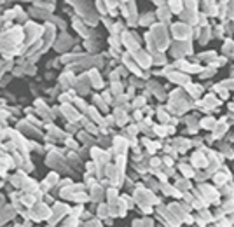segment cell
Masks as SVG:
<instances>
[{
	"label": "cell",
	"mask_w": 234,
	"mask_h": 227,
	"mask_svg": "<svg viewBox=\"0 0 234 227\" xmlns=\"http://www.w3.org/2000/svg\"><path fill=\"white\" fill-rule=\"evenodd\" d=\"M210 37H212V35H210V28H206V32H203V33H201V38H199V42L204 46V44L210 40Z\"/></svg>",
	"instance_id": "5"
},
{
	"label": "cell",
	"mask_w": 234,
	"mask_h": 227,
	"mask_svg": "<svg viewBox=\"0 0 234 227\" xmlns=\"http://www.w3.org/2000/svg\"><path fill=\"white\" fill-rule=\"evenodd\" d=\"M169 81L180 82V84H187L189 82V77L185 75V74H169Z\"/></svg>",
	"instance_id": "2"
},
{
	"label": "cell",
	"mask_w": 234,
	"mask_h": 227,
	"mask_svg": "<svg viewBox=\"0 0 234 227\" xmlns=\"http://www.w3.org/2000/svg\"><path fill=\"white\" fill-rule=\"evenodd\" d=\"M222 211L224 213H231L232 215V211H234V199H227L225 203L222 205Z\"/></svg>",
	"instance_id": "3"
},
{
	"label": "cell",
	"mask_w": 234,
	"mask_h": 227,
	"mask_svg": "<svg viewBox=\"0 0 234 227\" xmlns=\"http://www.w3.org/2000/svg\"><path fill=\"white\" fill-rule=\"evenodd\" d=\"M192 164L196 168H204V166H208V161H206V157H203L201 156V152H196L194 156H192Z\"/></svg>",
	"instance_id": "1"
},
{
	"label": "cell",
	"mask_w": 234,
	"mask_h": 227,
	"mask_svg": "<svg viewBox=\"0 0 234 227\" xmlns=\"http://www.w3.org/2000/svg\"><path fill=\"white\" fill-rule=\"evenodd\" d=\"M217 121L213 119V117H206V119H203L201 122V128H217Z\"/></svg>",
	"instance_id": "4"
}]
</instances>
